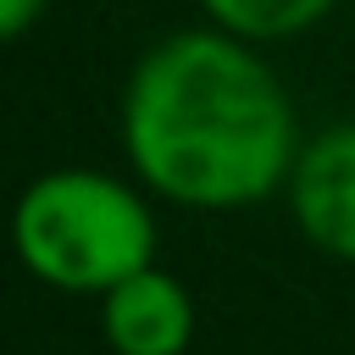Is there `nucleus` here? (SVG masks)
<instances>
[{
    "mask_svg": "<svg viewBox=\"0 0 355 355\" xmlns=\"http://www.w3.org/2000/svg\"><path fill=\"white\" fill-rule=\"evenodd\" d=\"M100 300H105L100 327H105V344L116 355H183L194 338V300L161 266L122 277Z\"/></svg>",
    "mask_w": 355,
    "mask_h": 355,
    "instance_id": "20e7f679",
    "label": "nucleus"
},
{
    "mask_svg": "<svg viewBox=\"0 0 355 355\" xmlns=\"http://www.w3.org/2000/svg\"><path fill=\"white\" fill-rule=\"evenodd\" d=\"M283 189L300 233L322 255L355 261V122H333L311 133Z\"/></svg>",
    "mask_w": 355,
    "mask_h": 355,
    "instance_id": "7ed1b4c3",
    "label": "nucleus"
},
{
    "mask_svg": "<svg viewBox=\"0 0 355 355\" xmlns=\"http://www.w3.org/2000/svg\"><path fill=\"white\" fill-rule=\"evenodd\" d=\"M122 150L144 189L189 211H239L288 183L300 122L261 44L200 22L155 39L122 83Z\"/></svg>",
    "mask_w": 355,
    "mask_h": 355,
    "instance_id": "f257e3e1",
    "label": "nucleus"
},
{
    "mask_svg": "<svg viewBox=\"0 0 355 355\" xmlns=\"http://www.w3.org/2000/svg\"><path fill=\"white\" fill-rule=\"evenodd\" d=\"M333 6L338 0H200V17L250 44H283V39H300L316 22H327Z\"/></svg>",
    "mask_w": 355,
    "mask_h": 355,
    "instance_id": "39448f33",
    "label": "nucleus"
},
{
    "mask_svg": "<svg viewBox=\"0 0 355 355\" xmlns=\"http://www.w3.org/2000/svg\"><path fill=\"white\" fill-rule=\"evenodd\" d=\"M11 239L22 266L61 294H105L155 266V216L144 194L94 166H55L17 200Z\"/></svg>",
    "mask_w": 355,
    "mask_h": 355,
    "instance_id": "f03ea898",
    "label": "nucleus"
},
{
    "mask_svg": "<svg viewBox=\"0 0 355 355\" xmlns=\"http://www.w3.org/2000/svg\"><path fill=\"white\" fill-rule=\"evenodd\" d=\"M44 6H50V0H0V33H6V39H22V33L44 17Z\"/></svg>",
    "mask_w": 355,
    "mask_h": 355,
    "instance_id": "423d86ee",
    "label": "nucleus"
}]
</instances>
